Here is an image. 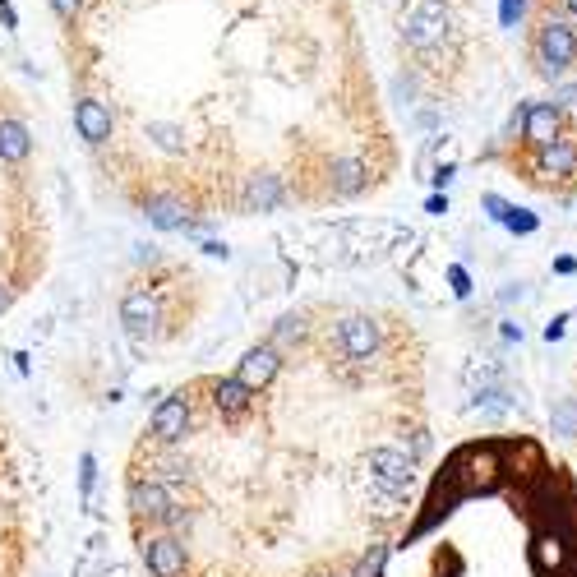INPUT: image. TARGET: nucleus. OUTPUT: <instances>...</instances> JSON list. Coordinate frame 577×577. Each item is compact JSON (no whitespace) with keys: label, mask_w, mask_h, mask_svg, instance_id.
I'll return each mask as SVG.
<instances>
[{"label":"nucleus","mask_w":577,"mask_h":577,"mask_svg":"<svg viewBox=\"0 0 577 577\" xmlns=\"http://www.w3.org/2000/svg\"><path fill=\"white\" fill-rule=\"evenodd\" d=\"M499 301H504V305H522V301H531V287H527V282H508V287L499 291Z\"/></svg>","instance_id":"obj_11"},{"label":"nucleus","mask_w":577,"mask_h":577,"mask_svg":"<svg viewBox=\"0 0 577 577\" xmlns=\"http://www.w3.org/2000/svg\"><path fill=\"white\" fill-rule=\"evenodd\" d=\"M536 176H545V181H568V176H577V144L573 139H550V144L536 148Z\"/></svg>","instance_id":"obj_7"},{"label":"nucleus","mask_w":577,"mask_h":577,"mask_svg":"<svg viewBox=\"0 0 577 577\" xmlns=\"http://www.w3.org/2000/svg\"><path fill=\"white\" fill-rule=\"evenodd\" d=\"M573 545L564 531H550V527H536V541H531V559H536V568L550 577H559L568 564H573Z\"/></svg>","instance_id":"obj_5"},{"label":"nucleus","mask_w":577,"mask_h":577,"mask_svg":"<svg viewBox=\"0 0 577 577\" xmlns=\"http://www.w3.org/2000/svg\"><path fill=\"white\" fill-rule=\"evenodd\" d=\"M559 125H564L559 102H531L527 116H522V139H527L531 148H541V144H550V139H559Z\"/></svg>","instance_id":"obj_8"},{"label":"nucleus","mask_w":577,"mask_h":577,"mask_svg":"<svg viewBox=\"0 0 577 577\" xmlns=\"http://www.w3.org/2000/svg\"><path fill=\"white\" fill-rule=\"evenodd\" d=\"M439 481H448L457 494H490V490H499V481H504V448H499V444L462 448V453L444 467Z\"/></svg>","instance_id":"obj_3"},{"label":"nucleus","mask_w":577,"mask_h":577,"mask_svg":"<svg viewBox=\"0 0 577 577\" xmlns=\"http://www.w3.org/2000/svg\"><path fill=\"white\" fill-rule=\"evenodd\" d=\"M504 222L517 231V236H531V231H536V217H531V213H522V208H508V217H504Z\"/></svg>","instance_id":"obj_10"},{"label":"nucleus","mask_w":577,"mask_h":577,"mask_svg":"<svg viewBox=\"0 0 577 577\" xmlns=\"http://www.w3.org/2000/svg\"><path fill=\"white\" fill-rule=\"evenodd\" d=\"M504 448V476H513V481H522V485H536L545 476V453L531 439H517V444H499Z\"/></svg>","instance_id":"obj_6"},{"label":"nucleus","mask_w":577,"mask_h":577,"mask_svg":"<svg viewBox=\"0 0 577 577\" xmlns=\"http://www.w3.org/2000/svg\"><path fill=\"white\" fill-rule=\"evenodd\" d=\"M554 273H568V277H573V273H577V259H568V254H564V259H554Z\"/></svg>","instance_id":"obj_14"},{"label":"nucleus","mask_w":577,"mask_h":577,"mask_svg":"<svg viewBox=\"0 0 577 577\" xmlns=\"http://www.w3.org/2000/svg\"><path fill=\"white\" fill-rule=\"evenodd\" d=\"M573 61H577V28H568L564 19H550L536 33V65H541L545 79H559Z\"/></svg>","instance_id":"obj_4"},{"label":"nucleus","mask_w":577,"mask_h":577,"mask_svg":"<svg viewBox=\"0 0 577 577\" xmlns=\"http://www.w3.org/2000/svg\"><path fill=\"white\" fill-rule=\"evenodd\" d=\"M564 10H568V14H573V19H577V0H564Z\"/></svg>","instance_id":"obj_16"},{"label":"nucleus","mask_w":577,"mask_h":577,"mask_svg":"<svg viewBox=\"0 0 577 577\" xmlns=\"http://www.w3.org/2000/svg\"><path fill=\"white\" fill-rule=\"evenodd\" d=\"M564 333H568V314H559V319H550V324H545V342H559Z\"/></svg>","instance_id":"obj_12"},{"label":"nucleus","mask_w":577,"mask_h":577,"mask_svg":"<svg viewBox=\"0 0 577 577\" xmlns=\"http://www.w3.org/2000/svg\"><path fill=\"white\" fill-rule=\"evenodd\" d=\"M550 425L559 439H577V397H559V402H554Z\"/></svg>","instance_id":"obj_9"},{"label":"nucleus","mask_w":577,"mask_h":577,"mask_svg":"<svg viewBox=\"0 0 577 577\" xmlns=\"http://www.w3.org/2000/svg\"><path fill=\"white\" fill-rule=\"evenodd\" d=\"M448 277H453V291H457V296H467V291H471V282H467V273H462V268H453Z\"/></svg>","instance_id":"obj_13"},{"label":"nucleus","mask_w":577,"mask_h":577,"mask_svg":"<svg viewBox=\"0 0 577 577\" xmlns=\"http://www.w3.org/2000/svg\"><path fill=\"white\" fill-rule=\"evenodd\" d=\"M47 259L42 144L28 97L0 70V310L24 291Z\"/></svg>","instance_id":"obj_2"},{"label":"nucleus","mask_w":577,"mask_h":577,"mask_svg":"<svg viewBox=\"0 0 577 577\" xmlns=\"http://www.w3.org/2000/svg\"><path fill=\"white\" fill-rule=\"evenodd\" d=\"M74 130L157 227L361 199L393 148L351 0H51Z\"/></svg>","instance_id":"obj_1"},{"label":"nucleus","mask_w":577,"mask_h":577,"mask_svg":"<svg viewBox=\"0 0 577 577\" xmlns=\"http://www.w3.org/2000/svg\"><path fill=\"white\" fill-rule=\"evenodd\" d=\"M504 337H508V342H522V324H513V319H508V324H504Z\"/></svg>","instance_id":"obj_15"}]
</instances>
